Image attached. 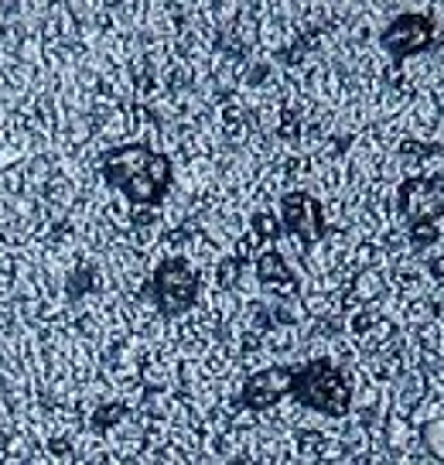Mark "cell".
<instances>
[{"label": "cell", "instance_id": "cell-1", "mask_svg": "<svg viewBox=\"0 0 444 465\" xmlns=\"http://www.w3.org/2000/svg\"><path fill=\"white\" fill-rule=\"evenodd\" d=\"M103 178L130 205H161L174 182V164L164 151L147 144H123L103 158Z\"/></svg>", "mask_w": 444, "mask_h": 465}, {"label": "cell", "instance_id": "cell-2", "mask_svg": "<svg viewBox=\"0 0 444 465\" xmlns=\"http://www.w3.org/2000/svg\"><path fill=\"white\" fill-rule=\"evenodd\" d=\"M291 397L298 404L311 407L325 418H345L352 411V380L342 366L331 360H308L304 366H294V391Z\"/></svg>", "mask_w": 444, "mask_h": 465}, {"label": "cell", "instance_id": "cell-3", "mask_svg": "<svg viewBox=\"0 0 444 465\" xmlns=\"http://www.w3.org/2000/svg\"><path fill=\"white\" fill-rule=\"evenodd\" d=\"M199 294L202 281L185 257H168V261H161L154 267V274H151V298H154V308L164 319L188 315L192 308L199 305Z\"/></svg>", "mask_w": 444, "mask_h": 465}, {"label": "cell", "instance_id": "cell-4", "mask_svg": "<svg viewBox=\"0 0 444 465\" xmlns=\"http://www.w3.org/2000/svg\"><path fill=\"white\" fill-rule=\"evenodd\" d=\"M397 205L407 216L410 240L417 247H430L438 240L434 223L444 216V182L441 178H407L397 192Z\"/></svg>", "mask_w": 444, "mask_h": 465}, {"label": "cell", "instance_id": "cell-5", "mask_svg": "<svg viewBox=\"0 0 444 465\" xmlns=\"http://www.w3.org/2000/svg\"><path fill=\"white\" fill-rule=\"evenodd\" d=\"M277 213H281V226H284L291 236H298L301 247H315V243L325 240V232H329L325 209H321V203H318L315 195H308V192H287V195H281Z\"/></svg>", "mask_w": 444, "mask_h": 465}, {"label": "cell", "instance_id": "cell-6", "mask_svg": "<svg viewBox=\"0 0 444 465\" xmlns=\"http://www.w3.org/2000/svg\"><path fill=\"white\" fill-rule=\"evenodd\" d=\"M380 45L393 62H407L434 45V21L428 15H397L380 31Z\"/></svg>", "mask_w": 444, "mask_h": 465}, {"label": "cell", "instance_id": "cell-7", "mask_svg": "<svg viewBox=\"0 0 444 465\" xmlns=\"http://www.w3.org/2000/svg\"><path fill=\"white\" fill-rule=\"evenodd\" d=\"M294 391V366H267L243 383L240 391V407L246 411H271Z\"/></svg>", "mask_w": 444, "mask_h": 465}, {"label": "cell", "instance_id": "cell-8", "mask_svg": "<svg viewBox=\"0 0 444 465\" xmlns=\"http://www.w3.org/2000/svg\"><path fill=\"white\" fill-rule=\"evenodd\" d=\"M257 277L263 281V284H291L294 277H291V271H287V263L277 257V253H263L257 261Z\"/></svg>", "mask_w": 444, "mask_h": 465}]
</instances>
